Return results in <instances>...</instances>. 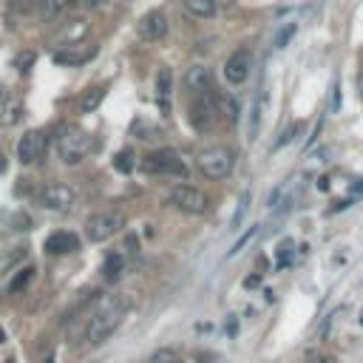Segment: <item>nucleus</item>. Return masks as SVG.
Masks as SVG:
<instances>
[{"label": "nucleus", "instance_id": "5701e85b", "mask_svg": "<svg viewBox=\"0 0 363 363\" xmlns=\"http://www.w3.org/2000/svg\"><path fill=\"white\" fill-rule=\"evenodd\" d=\"M170 91H173V74H170V69H159V74H156V97L165 102L170 97Z\"/></svg>", "mask_w": 363, "mask_h": 363}, {"label": "nucleus", "instance_id": "9b49d317", "mask_svg": "<svg viewBox=\"0 0 363 363\" xmlns=\"http://www.w3.org/2000/svg\"><path fill=\"white\" fill-rule=\"evenodd\" d=\"M43 153H46V133L43 131H29L20 136V142H18L20 165H32V162L43 159Z\"/></svg>", "mask_w": 363, "mask_h": 363}, {"label": "nucleus", "instance_id": "f3484780", "mask_svg": "<svg viewBox=\"0 0 363 363\" xmlns=\"http://www.w3.org/2000/svg\"><path fill=\"white\" fill-rule=\"evenodd\" d=\"M102 100H105V88H102V85H94V88H88V91L80 97L77 111H80V114H94V111L102 105Z\"/></svg>", "mask_w": 363, "mask_h": 363}, {"label": "nucleus", "instance_id": "4468645a", "mask_svg": "<svg viewBox=\"0 0 363 363\" xmlns=\"http://www.w3.org/2000/svg\"><path fill=\"white\" fill-rule=\"evenodd\" d=\"M185 88L194 91V97L196 94H205V91H213V71L208 66H202V63L191 66L185 71Z\"/></svg>", "mask_w": 363, "mask_h": 363}, {"label": "nucleus", "instance_id": "1a4fd4ad", "mask_svg": "<svg viewBox=\"0 0 363 363\" xmlns=\"http://www.w3.org/2000/svg\"><path fill=\"white\" fill-rule=\"evenodd\" d=\"M250 69H253V52L250 49H236L225 63V80L230 85H242V83H247Z\"/></svg>", "mask_w": 363, "mask_h": 363}, {"label": "nucleus", "instance_id": "aec40b11", "mask_svg": "<svg viewBox=\"0 0 363 363\" xmlns=\"http://www.w3.org/2000/svg\"><path fill=\"white\" fill-rule=\"evenodd\" d=\"M185 9L194 15V18H216V12L222 9L219 0H185Z\"/></svg>", "mask_w": 363, "mask_h": 363}, {"label": "nucleus", "instance_id": "4c0bfd02", "mask_svg": "<svg viewBox=\"0 0 363 363\" xmlns=\"http://www.w3.org/2000/svg\"><path fill=\"white\" fill-rule=\"evenodd\" d=\"M357 91H360V97H363V69H360V74H357Z\"/></svg>", "mask_w": 363, "mask_h": 363}, {"label": "nucleus", "instance_id": "f704fd0d", "mask_svg": "<svg viewBox=\"0 0 363 363\" xmlns=\"http://www.w3.org/2000/svg\"><path fill=\"white\" fill-rule=\"evenodd\" d=\"M122 250H128V253L133 256V253L139 250V244H136V239H133V236H128V239H125V247H122Z\"/></svg>", "mask_w": 363, "mask_h": 363}, {"label": "nucleus", "instance_id": "37998d69", "mask_svg": "<svg viewBox=\"0 0 363 363\" xmlns=\"http://www.w3.org/2000/svg\"><path fill=\"white\" fill-rule=\"evenodd\" d=\"M4 363H18V360H15V357H9V360H4Z\"/></svg>", "mask_w": 363, "mask_h": 363}, {"label": "nucleus", "instance_id": "b1692460", "mask_svg": "<svg viewBox=\"0 0 363 363\" xmlns=\"http://www.w3.org/2000/svg\"><path fill=\"white\" fill-rule=\"evenodd\" d=\"M133 165H136V162H133V150H128V148H125V150H119V153L114 156V167H117L119 173H131V170H133Z\"/></svg>", "mask_w": 363, "mask_h": 363}, {"label": "nucleus", "instance_id": "a211bd4d", "mask_svg": "<svg viewBox=\"0 0 363 363\" xmlns=\"http://www.w3.org/2000/svg\"><path fill=\"white\" fill-rule=\"evenodd\" d=\"M131 136H136L142 142H153V139L162 136V128L153 125V122H148V119H142V117H136L133 125H131Z\"/></svg>", "mask_w": 363, "mask_h": 363}, {"label": "nucleus", "instance_id": "2eb2a0df", "mask_svg": "<svg viewBox=\"0 0 363 363\" xmlns=\"http://www.w3.org/2000/svg\"><path fill=\"white\" fill-rule=\"evenodd\" d=\"M46 250L52 256H69L74 250H80V236L77 233H69V230H57L46 239Z\"/></svg>", "mask_w": 363, "mask_h": 363}, {"label": "nucleus", "instance_id": "58836bf2", "mask_svg": "<svg viewBox=\"0 0 363 363\" xmlns=\"http://www.w3.org/2000/svg\"><path fill=\"white\" fill-rule=\"evenodd\" d=\"M233 4H236V0H219V6H222V9H230Z\"/></svg>", "mask_w": 363, "mask_h": 363}, {"label": "nucleus", "instance_id": "393cba45", "mask_svg": "<svg viewBox=\"0 0 363 363\" xmlns=\"http://www.w3.org/2000/svg\"><path fill=\"white\" fill-rule=\"evenodd\" d=\"M292 239H284L281 244H278V250H275V261H278V267H287V264H292Z\"/></svg>", "mask_w": 363, "mask_h": 363}, {"label": "nucleus", "instance_id": "c03bdc74", "mask_svg": "<svg viewBox=\"0 0 363 363\" xmlns=\"http://www.w3.org/2000/svg\"><path fill=\"white\" fill-rule=\"evenodd\" d=\"M176 363H185V360H176Z\"/></svg>", "mask_w": 363, "mask_h": 363}, {"label": "nucleus", "instance_id": "39448f33", "mask_svg": "<svg viewBox=\"0 0 363 363\" xmlns=\"http://www.w3.org/2000/svg\"><path fill=\"white\" fill-rule=\"evenodd\" d=\"M233 165H236V153L225 145H213V148H205L199 156H196V167L208 176V179H225L233 173Z\"/></svg>", "mask_w": 363, "mask_h": 363}, {"label": "nucleus", "instance_id": "e433bc0d", "mask_svg": "<svg viewBox=\"0 0 363 363\" xmlns=\"http://www.w3.org/2000/svg\"><path fill=\"white\" fill-rule=\"evenodd\" d=\"M9 100V88H6V83L0 80V102H6Z\"/></svg>", "mask_w": 363, "mask_h": 363}, {"label": "nucleus", "instance_id": "4be33fe9", "mask_svg": "<svg viewBox=\"0 0 363 363\" xmlns=\"http://www.w3.org/2000/svg\"><path fill=\"white\" fill-rule=\"evenodd\" d=\"M35 273H37V267H32V264H26L23 270H18L15 278H12V284H9V292H23L29 287V281L35 278Z\"/></svg>", "mask_w": 363, "mask_h": 363}, {"label": "nucleus", "instance_id": "9d476101", "mask_svg": "<svg viewBox=\"0 0 363 363\" xmlns=\"http://www.w3.org/2000/svg\"><path fill=\"white\" fill-rule=\"evenodd\" d=\"M40 205L49 210H69L74 205V191L66 185V182H49V185L40 191Z\"/></svg>", "mask_w": 363, "mask_h": 363}, {"label": "nucleus", "instance_id": "20e7f679", "mask_svg": "<svg viewBox=\"0 0 363 363\" xmlns=\"http://www.w3.org/2000/svg\"><path fill=\"white\" fill-rule=\"evenodd\" d=\"M142 170H145L148 176H176V179H185V176H188L185 159H182L173 148L150 150V153L142 159Z\"/></svg>", "mask_w": 363, "mask_h": 363}, {"label": "nucleus", "instance_id": "473e14b6", "mask_svg": "<svg viewBox=\"0 0 363 363\" xmlns=\"http://www.w3.org/2000/svg\"><path fill=\"white\" fill-rule=\"evenodd\" d=\"M111 4H114V0H83V6L91 9V12H102V9H108Z\"/></svg>", "mask_w": 363, "mask_h": 363}, {"label": "nucleus", "instance_id": "cd10ccee", "mask_svg": "<svg viewBox=\"0 0 363 363\" xmlns=\"http://www.w3.org/2000/svg\"><path fill=\"white\" fill-rule=\"evenodd\" d=\"M304 363H335V357L326 355V352H321V349H309L304 355Z\"/></svg>", "mask_w": 363, "mask_h": 363}, {"label": "nucleus", "instance_id": "bb28decb", "mask_svg": "<svg viewBox=\"0 0 363 363\" xmlns=\"http://www.w3.org/2000/svg\"><path fill=\"white\" fill-rule=\"evenodd\" d=\"M179 357H176V352L173 349H156L153 355H150V360L148 363H176Z\"/></svg>", "mask_w": 363, "mask_h": 363}, {"label": "nucleus", "instance_id": "a19ab883", "mask_svg": "<svg viewBox=\"0 0 363 363\" xmlns=\"http://www.w3.org/2000/svg\"><path fill=\"white\" fill-rule=\"evenodd\" d=\"M4 170H6V156L0 153V173H4Z\"/></svg>", "mask_w": 363, "mask_h": 363}, {"label": "nucleus", "instance_id": "ea45409f", "mask_svg": "<svg viewBox=\"0 0 363 363\" xmlns=\"http://www.w3.org/2000/svg\"><path fill=\"white\" fill-rule=\"evenodd\" d=\"M37 4V0H20V6H26V9H32Z\"/></svg>", "mask_w": 363, "mask_h": 363}, {"label": "nucleus", "instance_id": "423d86ee", "mask_svg": "<svg viewBox=\"0 0 363 363\" xmlns=\"http://www.w3.org/2000/svg\"><path fill=\"white\" fill-rule=\"evenodd\" d=\"M125 227V216L117 210H100L94 216H88L85 222V239L94 244H102L108 239H114L119 230Z\"/></svg>", "mask_w": 363, "mask_h": 363}, {"label": "nucleus", "instance_id": "c85d7f7f", "mask_svg": "<svg viewBox=\"0 0 363 363\" xmlns=\"http://www.w3.org/2000/svg\"><path fill=\"white\" fill-rule=\"evenodd\" d=\"M222 114H227V119L236 122V119H239V105H236V100H230V97L222 94Z\"/></svg>", "mask_w": 363, "mask_h": 363}, {"label": "nucleus", "instance_id": "a878e982", "mask_svg": "<svg viewBox=\"0 0 363 363\" xmlns=\"http://www.w3.org/2000/svg\"><path fill=\"white\" fill-rule=\"evenodd\" d=\"M295 32H298V26H295V23H287V26L275 35V49H287V46H290V40L295 37Z\"/></svg>", "mask_w": 363, "mask_h": 363}, {"label": "nucleus", "instance_id": "7ed1b4c3", "mask_svg": "<svg viewBox=\"0 0 363 363\" xmlns=\"http://www.w3.org/2000/svg\"><path fill=\"white\" fill-rule=\"evenodd\" d=\"M219 117H222V94H219V88L196 94V100L191 102V111H188V119H191L194 131H199V133L213 131Z\"/></svg>", "mask_w": 363, "mask_h": 363}, {"label": "nucleus", "instance_id": "412c9836", "mask_svg": "<svg viewBox=\"0 0 363 363\" xmlns=\"http://www.w3.org/2000/svg\"><path fill=\"white\" fill-rule=\"evenodd\" d=\"M77 4H80V0H43V18L46 20H57L69 9H74Z\"/></svg>", "mask_w": 363, "mask_h": 363}, {"label": "nucleus", "instance_id": "72a5a7b5", "mask_svg": "<svg viewBox=\"0 0 363 363\" xmlns=\"http://www.w3.org/2000/svg\"><path fill=\"white\" fill-rule=\"evenodd\" d=\"M247 202H250V194L242 196V205H239V210H236V216H233V227L242 225V219H244V213H247Z\"/></svg>", "mask_w": 363, "mask_h": 363}, {"label": "nucleus", "instance_id": "c9c22d12", "mask_svg": "<svg viewBox=\"0 0 363 363\" xmlns=\"http://www.w3.org/2000/svg\"><path fill=\"white\" fill-rule=\"evenodd\" d=\"M258 284H261V273H258V275H250V278L244 281V287H258Z\"/></svg>", "mask_w": 363, "mask_h": 363}, {"label": "nucleus", "instance_id": "ddd939ff", "mask_svg": "<svg viewBox=\"0 0 363 363\" xmlns=\"http://www.w3.org/2000/svg\"><path fill=\"white\" fill-rule=\"evenodd\" d=\"M97 57V49L94 46H88V49H83V46H69V49H57L54 54H52V60L57 63V66H85V63H91Z\"/></svg>", "mask_w": 363, "mask_h": 363}, {"label": "nucleus", "instance_id": "2f4dec72", "mask_svg": "<svg viewBox=\"0 0 363 363\" xmlns=\"http://www.w3.org/2000/svg\"><path fill=\"white\" fill-rule=\"evenodd\" d=\"M253 236H256V227H250V230H247V233H244V236H242V239H239V242L230 247V253H227V256H236V253H242V250L250 244V239H253Z\"/></svg>", "mask_w": 363, "mask_h": 363}, {"label": "nucleus", "instance_id": "7c9ffc66", "mask_svg": "<svg viewBox=\"0 0 363 363\" xmlns=\"http://www.w3.org/2000/svg\"><path fill=\"white\" fill-rule=\"evenodd\" d=\"M35 60H37V54H35V52H23V54H18L15 66H18L20 71H29V69L35 66Z\"/></svg>", "mask_w": 363, "mask_h": 363}, {"label": "nucleus", "instance_id": "c756f323", "mask_svg": "<svg viewBox=\"0 0 363 363\" xmlns=\"http://www.w3.org/2000/svg\"><path fill=\"white\" fill-rule=\"evenodd\" d=\"M298 131H301V125H298V122H292V125H287V128L281 131V136L275 139V148H281V145H287V142H292Z\"/></svg>", "mask_w": 363, "mask_h": 363}, {"label": "nucleus", "instance_id": "79ce46f5", "mask_svg": "<svg viewBox=\"0 0 363 363\" xmlns=\"http://www.w3.org/2000/svg\"><path fill=\"white\" fill-rule=\"evenodd\" d=\"M4 340H6V332H4V329H0V343H4Z\"/></svg>", "mask_w": 363, "mask_h": 363}, {"label": "nucleus", "instance_id": "f8f14e48", "mask_svg": "<svg viewBox=\"0 0 363 363\" xmlns=\"http://www.w3.org/2000/svg\"><path fill=\"white\" fill-rule=\"evenodd\" d=\"M88 35H91V23H88L85 18H74V20L63 23V29L57 32L54 43H57L60 49H69V46H80V40H85Z\"/></svg>", "mask_w": 363, "mask_h": 363}, {"label": "nucleus", "instance_id": "dca6fc26", "mask_svg": "<svg viewBox=\"0 0 363 363\" xmlns=\"http://www.w3.org/2000/svg\"><path fill=\"white\" fill-rule=\"evenodd\" d=\"M26 114V105L23 100H6V102H0V128H15Z\"/></svg>", "mask_w": 363, "mask_h": 363}, {"label": "nucleus", "instance_id": "6e6552de", "mask_svg": "<svg viewBox=\"0 0 363 363\" xmlns=\"http://www.w3.org/2000/svg\"><path fill=\"white\" fill-rule=\"evenodd\" d=\"M136 35H139L145 43H156V40H162V37L167 35V15H165L162 9H150V12H145V15L139 18V23H136Z\"/></svg>", "mask_w": 363, "mask_h": 363}, {"label": "nucleus", "instance_id": "f257e3e1", "mask_svg": "<svg viewBox=\"0 0 363 363\" xmlns=\"http://www.w3.org/2000/svg\"><path fill=\"white\" fill-rule=\"evenodd\" d=\"M125 312H128V298H122V295H111V298H105L102 301V307L94 312V318L88 321V343L91 346H100V343H105L117 329H119V323L125 321Z\"/></svg>", "mask_w": 363, "mask_h": 363}, {"label": "nucleus", "instance_id": "6ab92c4d", "mask_svg": "<svg viewBox=\"0 0 363 363\" xmlns=\"http://www.w3.org/2000/svg\"><path fill=\"white\" fill-rule=\"evenodd\" d=\"M122 273H125V258H122V253H108L105 261H102V278H105L108 284H114Z\"/></svg>", "mask_w": 363, "mask_h": 363}, {"label": "nucleus", "instance_id": "f03ea898", "mask_svg": "<svg viewBox=\"0 0 363 363\" xmlns=\"http://www.w3.org/2000/svg\"><path fill=\"white\" fill-rule=\"evenodd\" d=\"M94 142L88 131H83L77 122H63L57 128V156L63 165H80L91 153Z\"/></svg>", "mask_w": 363, "mask_h": 363}, {"label": "nucleus", "instance_id": "0eeeda50", "mask_svg": "<svg viewBox=\"0 0 363 363\" xmlns=\"http://www.w3.org/2000/svg\"><path fill=\"white\" fill-rule=\"evenodd\" d=\"M170 202L188 216H202L210 210V199L202 188H194V185H173L170 188Z\"/></svg>", "mask_w": 363, "mask_h": 363}]
</instances>
